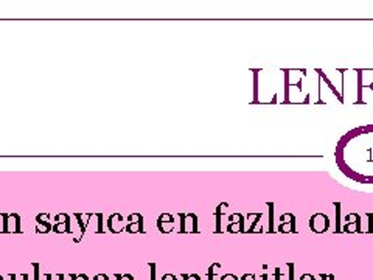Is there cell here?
Returning a JSON list of instances; mask_svg holds the SVG:
<instances>
[{
	"instance_id": "obj_1",
	"label": "cell",
	"mask_w": 373,
	"mask_h": 280,
	"mask_svg": "<svg viewBox=\"0 0 373 280\" xmlns=\"http://www.w3.org/2000/svg\"><path fill=\"white\" fill-rule=\"evenodd\" d=\"M336 164L359 184H373V125L358 126L338 142Z\"/></svg>"
},
{
	"instance_id": "obj_2",
	"label": "cell",
	"mask_w": 373,
	"mask_h": 280,
	"mask_svg": "<svg viewBox=\"0 0 373 280\" xmlns=\"http://www.w3.org/2000/svg\"><path fill=\"white\" fill-rule=\"evenodd\" d=\"M3 232H21V218L16 213H11V215H5L3 213Z\"/></svg>"
},
{
	"instance_id": "obj_3",
	"label": "cell",
	"mask_w": 373,
	"mask_h": 280,
	"mask_svg": "<svg viewBox=\"0 0 373 280\" xmlns=\"http://www.w3.org/2000/svg\"><path fill=\"white\" fill-rule=\"evenodd\" d=\"M142 221H143V218L140 213H131L128 218V224H126V231H128L129 233L142 232Z\"/></svg>"
},
{
	"instance_id": "obj_4",
	"label": "cell",
	"mask_w": 373,
	"mask_h": 280,
	"mask_svg": "<svg viewBox=\"0 0 373 280\" xmlns=\"http://www.w3.org/2000/svg\"><path fill=\"white\" fill-rule=\"evenodd\" d=\"M173 228H175V218L168 215V213H164V215L159 217V219H157V229L159 231H161L162 233H168L173 231Z\"/></svg>"
},
{
	"instance_id": "obj_5",
	"label": "cell",
	"mask_w": 373,
	"mask_h": 280,
	"mask_svg": "<svg viewBox=\"0 0 373 280\" xmlns=\"http://www.w3.org/2000/svg\"><path fill=\"white\" fill-rule=\"evenodd\" d=\"M70 218L68 213H59V215L56 217V224L53 226V231H55L56 233H65V232H69L70 229Z\"/></svg>"
},
{
	"instance_id": "obj_6",
	"label": "cell",
	"mask_w": 373,
	"mask_h": 280,
	"mask_svg": "<svg viewBox=\"0 0 373 280\" xmlns=\"http://www.w3.org/2000/svg\"><path fill=\"white\" fill-rule=\"evenodd\" d=\"M108 228H109L112 232H114V233L122 232V229L125 228L123 217L120 215V213H116V215H112V217L108 219Z\"/></svg>"
},
{
	"instance_id": "obj_7",
	"label": "cell",
	"mask_w": 373,
	"mask_h": 280,
	"mask_svg": "<svg viewBox=\"0 0 373 280\" xmlns=\"http://www.w3.org/2000/svg\"><path fill=\"white\" fill-rule=\"evenodd\" d=\"M36 223H38V232L39 233H42V232L45 233V232H49L51 229L49 213H41V215H38L36 217Z\"/></svg>"
},
{
	"instance_id": "obj_8",
	"label": "cell",
	"mask_w": 373,
	"mask_h": 280,
	"mask_svg": "<svg viewBox=\"0 0 373 280\" xmlns=\"http://www.w3.org/2000/svg\"><path fill=\"white\" fill-rule=\"evenodd\" d=\"M182 218L185 221H182V232H196V217L195 215H186Z\"/></svg>"
},
{
	"instance_id": "obj_9",
	"label": "cell",
	"mask_w": 373,
	"mask_h": 280,
	"mask_svg": "<svg viewBox=\"0 0 373 280\" xmlns=\"http://www.w3.org/2000/svg\"><path fill=\"white\" fill-rule=\"evenodd\" d=\"M241 221H243V217L241 215H232L230 217V224H229V232H237V231H241Z\"/></svg>"
},
{
	"instance_id": "obj_10",
	"label": "cell",
	"mask_w": 373,
	"mask_h": 280,
	"mask_svg": "<svg viewBox=\"0 0 373 280\" xmlns=\"http://www.w3.org/2000/svg\"><path fill=\"white\" fill-rule=\"evenodd\" d=\"M116 279L117 280H134V277H132L131 274H116Z\"/></svg>"
},
{
	"instance_id": "obj_11",
	"label": "cell",
	"mask_w": 373,
	"mask_h": 280,
	"mask_svg": "<svg viewBox=\"0 0 373 280\" xmlns=\"http://www.w3.org/2000/svg\"><path fill=\"white\" fill-rule=\"evenodd\" d=\"M72 280H88V276L86 274H77V276H70Z\"/></svg>"
},
{
	"instance_id": "obj_12",
	"label": "cell",
	"mask_w": 373,
	"mask_h": 280,
	"mask_svg": "<svg viewBox=\"0 0 373 280\" xmlns=\"http://www.w3.org/2000/svg\"><path fill=\"white\" fill-rule=\"evenodd\" d=\"M162 280H177V279H176L175 274H165V276L162 277Z\"/></svg>"
},
{
	"instance_id": "obj_13",
	"label": "cell",
	"mask_w": 373,
	"mask_h": 280,
	"mask_svg": "<svg viewBox=\"0 0 373 280\" xmlns=\"http://www.w3.org/2000/svg\"><path fill=\"white\" fill-rule=\"evenodd\" d=\"M93 280H109V277L106 276V274H97L95 279H93Z\"/></svg>"
},
{
	"instance_id": "obj_14",
	"label": "cell",
	"mask_w": 373,
	"mask_h": 280,
	"mask_svg": "<svg viewBox=\"0 0 373 280\" xmlns=\"http://www.w3.org/2000/svg\"><path fill=\"white\" fill-rule=\"evenodd\" d=\"M184 280H199V276L191 274V276H184Z\"/></svg>"
},
{
	"instance_id": "obj_15",
	"label": "cell",
	"mask_w": 373,
	"mask_h": 280,
	"mask_svg": "<svg viewBox=\"0 0 373 280\" xmlns=\"http://www.w3.org/2000/svg\"><path fill=\"white\" fill-rule=\"evenodd\" d=\"M35 280H39V266L35 265Z\"/></svg>"
},
{
	"instance_id": "obj_16",
	"label": "cell",
	"mask_w": 373,
	"mask_h": 280,
	"mask_svg": "<svg viewBox=\"0 0 373 280\" xmlns=\"http://www.w3.org/2000/svg\"><path fill=\"white\" fill-rule=\"evenodd\" d=\"M221 280H238L235 276H230V274H228V276H224Z\"/></svg>"
},
{
	"instance_id": "obj_17",
	"label": "cell",
	"mask_w": 373,
	"mask_h": 280,
	"mask_svg": "<svg viewBox=\"0 0 373 280\" xmlns=\"http://www.w3.org/2000/svg\"><path fill=\"white\" fill-rule=\"evenodd\" d=\"M243 280H252V276H246Z\"/></svg>"
},
{
	"instance_id": "obj_18",
	"label": "cell",
	"mask_w": 373,
	"mask_h": 280,
	"mask_svg": "<svg viewBox=\"0 0 373 280\" xmlns=\"http://www.w3.org/2000/svg\"><path fill=\"white\" fill-rule=\"evenodd\" d=\"M0 280H3V277H2V276H0Z\"/></svg>"
}]
</instances>
